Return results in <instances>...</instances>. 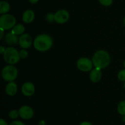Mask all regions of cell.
<instances>
[{"label": "cell", "mask_w": 125, "mask_h": 125, "mask_svg": "<svg viewBox=\"0 0 125 125\" xmlns=\"http://www.w3.org/2000/svg\"><path fill=\"white\" fill-rule=\"evenodd\" d=\"M34 18H35V13H34V11L30 9L24 11L23 16H22V20H23V22L27 23V24L32 22Z\"/></svg>", "instance_id": "13"}, {"label": "cell", "mask_w": 125, "mask_h": 125, "mask_svg": "<svg viewBox=\"0 0 125 125\" xmlns=\"http://www.w3.org/2000/svg\"><path fill=\"white\" fill-rule=\"evenodd\" d=\"M19 53L20 58L22 59L26 58H27V56H28V52L25 50V49H22L21 50H20V51Z\"/></svg>", "instance_id": "21"}, {"label": "cell", "mask_w": 125, "mask_h": 125, "mask_svg": "<svg viewBox=\"0 0 125 125\" xmlns=\"http://www.w3.org/2000/svg\"><path fill=\"white\" fill-rule=\"evenodd\" d=\"M4 40L9 45H13L17 44L19 42V38H18V36L10 31L7 33V34L5 36Z\"/></svg>", "instance_id": "12"}, {"label": "cell", "mask_w": 125, "mask_h": 125, "mask_svg": "<svg viewBox=\"0 0 125 125\" xmlns=\"http://www.w3.org/2000/svg\"><path fill=\"white\" fill-rule=\"evenodd\" d=\"M20 116L24 120L31 119L34 116V110L28 105H23L18 110Z\"/></svg>", "instance_id": "8"}, {"label": "cell", "mask_w": 125, "mask_h": 125, "mask_svg": "<svg viewBox=\"0 0 125 125\" xmlns=\"http://www.w3.org/2000/svg\"><path fill=\"white\" fill-rule=\"evenodd\" d=\"M18 43L21 47L23 49H26L30 47L32 43V40L31 37L28 34H23L20 37Z\"/></svg>", "instance_id": "9"}, {"label": "cell", "mask_w": 125, "mask_h": 125, "mask_svg": "<svg viewBox=\"0 0 125 125\" xmlns=\"http://www.w3.org/2000/svg\"><path fill=\"white\" fill-rule=\"evenodd\" d=\"M124 87H125V84H124Z\"/></svg>", "instance_id": "32"}, {"label": "cell", "mask_w": 125, "mask_h": 125, "mask_svg": "<svg viewBox=\"0 0 125 125\" xmlns=\"http://www.w3.org/2000/svg\"><path fill=\"white\" fill-rule=\"evenodd\" d=\"M5 90H6L7 95L12 96L17 93V90H18V87H17V84L15 82H10L6 85Z\"/></svg>", "instance_id": "14"}, {"label": "cell", "mask_w": 125, "mask_h": 125, "mask_svg": "<svg viewBox=\"0 0 125 125\" xmlns=\"http://www.w3.org/2000/svg\"><path fill=\"white\" fill-rule=\"evenodd\" d=\"M79 125H92V124L89 121H83Z\"/></svg>", "instance_id": "26"}, {"label": "cell", "mask_w": 125, "mask_h": 125, "mask_svg": "<svg viewBox=\"0 0 125 125\" xmlns=\"http://www.w3.org/2000/svg\"><path fill=\"white\" fill-rule=\"evenodd\" d=\"M5 51H6V49H5V48L3 46L0 47V54L1 55H3Z\"/></svg>", "instance_id": "25"}, {"label": "cell", "mask_w": 125, "mask_h": 125, "mask_svg": "<svg viewBox=\"0 0 125 125\" xmlns=\"http://www.w3.org/2000/svg\"><path fill=\"white\" fill-rule=\"evenodd\" d=\"M21 92L26 96H31L35 93V87L31 82H26L21 87Z\"/></svg>", "instance_id": "10"}, {"label": "cell", "mask_w": 125, "mask_h": 125, "mask_svg": "<svg viewBox=\"0 0 125 125\" xmlns=\"http://www.w3.org/2000/svg\"><path fill=\"white\" fill-rule=\"evenodd\" d=\"M77 67L78 69L80 70L83 72H89V71L92 70L93 67V62L87 58L83 57L81 58L77 61Z\"/></svg>", "instance_id": "6"}, {"label": "cell", "mask_w": 125, "mask_h": 125, "mask_svg": "<svg viewBox=\"0 0 125 125\" xmlns=\"http://www.w3.org/2000/svg\"><path fill=\"white\" fill-rule=\"evenodd\" d=\"M124 67H125V62H124Z\"/></svg>", "instance_id": "31"}, {"label": "cell", "mask_w": 125, "mask_h": 125, "mask_svg": "<svg viewBox=\"0 0 125 125\" xmlns=\"http://www.w3.org/2000/svg\"><path fill=\"white\" fill-rule=\"evenodd\" d=\"M122 120H123V121L125 122V115H123V118H122Z\"/></svg>", "instance_id": "29"}, {"label": "cell", "mask_w": 125, "mask_h": 125, "mask_svg": "<svg viewBox=\"0 0 125 125\" xmlns=\"http://www.w3.org/2000/svg\"><path fill=\"white\" fill-rule=\"evenodd\" d=\"M90 80L94 83L99 82L102 77V72L100 69L96 68L93 69L90 73Z\"/></svg>", "instance_id": "11"}, {"label": "cell", "mask_w": 125, "mask_h": 125, "mask_svg": "<svg viewBox=\"0 0 125 125\" xmlns=\"http://www.w3.org/2000/svg\"><path fill=\"white\" fill-rule=\"evenodd\" d=\"M18 70L13 65H7L2 70V77L7 82H13L17 78Z\"/></svg>", "instance_id": "4"}, {"label": "cell", "mask_w": 125, "mask_h": 125, "mask_svg": "<svg viewBox=\"0 0 125 125\" xmlns=\"http://www.w3.org/2000/svg\"><path fill=\"white\" fill-rule=\"evenodd\" d=\"M101 4L104 6H109L113 2V0H98Z\"/></svg>", "instance_id": "20"}, {"label": "cell", "mask_w": 125, "mask_h": 125, "mask_svg": "<svg viewBox=\"0 0 125 125\" xmlns=\"http://www.w3.org/2000/svg\"><path fill=\"white\" fill-rule=\"evenodd\" d=\"M10 6L7 1H2L0 2V13L2 15L6 14L9 11Z\"/></svg>", "instance_id": "16"}, {"label": "cell", "mask_w": 125, "mask_h": 125, "mask_svg": "<svg viewBox=\"0 0 125 125\" xmlns=\"http://www.w3.org/2000/svg\"><path fill=\"white\" fill-rule=\"evenodd\" d=\"M117 77L120 81H125V69L121 70L118 73Z\"/></svg>", "instance_id": "19"}, {"label": "cell", "mask_w": 125, "mask_h": 125, "mask_svg": "<svg viewBox=\"0 0 125 125\" xmlns=\"http://www.w3.org/2000/svg\"><path fill=\"white\" fill-rule=\"evenodd\" d=\"M0 29H1V37H0V39H2L3 38V36H4V29L2 28H0Z\"/></svg>", "instance_id": "27"}, {"label": "cell", "mask_w": 125, "mask_h": 125, "mask_svg": "<svg viewBox=\"0 0 125 125\" xmlns=\"http://www.w3.org/2000/svg\"><path fill=\"white\" fill-rule=\"evenodd\" d=\"M3 57L5 61L10 65L18 63L21 58L18 50L12 47L6 49V51L3 54Z\"/></svg>", "instance_id": "3"}, {"label": "cell", "mask_w": 125, "mask_h": 125, "mask_svg": "<svg viewBox=\"0 0 125 125\" xmlns=\"http://www.w3.org/2000/svg\"><path fill=\"white\" fill-rule=\"evenodd\" d=\"M9 125H25L24 123L22 121H19V120H15V121H12Z\"/></svg>", "instance_id": "23"}, {"label": "cell", "mask_w": 125, "mask_h": 125, "mask_svg": "<svg viewBox=\"0 0 125 125\" xmlns=\"http://www.w3.org/2000/svg\"><path fill=\"white\" fill-rule=\"evenodd\" d=\"M0 125H8L7 123L4 119H0Z\"/></svg>", "instance_id": "24"}, {"label": "cell", "mask_w": 125, "mask_h": 125, "mask_svg": "<svg viewBox=\"0 0 125 125\" xmlns=\"http://www.w3.org/2000/svg\"><path fill=\"white\" fill-rule=\"evenodd\" d=\"M16 18L10 14H3L0 17V28L4 30L12 29L16 25Z\"/></svg>", "instance_id": "5"}, {"label": "cell", "mask_w": 125, "mask_h": 125, "mask_svg": "<svg viewBox=\"0 0 125 125\" xmlns=\"http://www.w3.org/2000/svg\"><path fill=\"white\" fill-rule=\"evenodd\" d=\"M20 116L19 112L17 110H12L9 113V116L12 120H15Z\"/></svg>", "instance_id": "18"}, {"label": "cell", "mask_w": 125, "mask_h": 125, "mask_svg": "<svg viewBox=\"0 0 125 125\" xmlns=\"http://www.w3.org/2000/svg\"><path fill=\"white\" fill-rule=\"evenodd\" d=\"M25 31V28L22 24H17L13 27L11 30V32L16 35H22Z\"/></svg>", "instance_id": "15"}, {"label": "cell", "mask_w": 125, "mask_h": 125, "mask_svg": "<svg viewBox=\"0 0 125 125\" xmlns=\"http://www.w3.org/2000/svg\"><path fill=\"white\" fill-rule=\"evenodd\" d=\"M70 13L65 9H61L54 13V20L59 24L66 23L69 20Z\"/></svg>", "instance_id": "7"}, {"label": "cell", "mask_w": 125, "mask_h": 125, "mask_svg": "<svg viewBox=\"0 0 125 125\" xmlns=\"http://www.w3.org/2000/svg\"><path fill=\"white\" fill-rule=\"evenodd\" d=\"M93 64L96 68H106L109 66L111 61V58L108 53L105 50H98L94 55L92 60Z\"/></svg>", "instance_id": "1"}, {"label": "cell", "mask_w": 125, "mask_h": 125, "mask_svg": "<svg viewBox=\"0 0 125 125\" xmlns=\"http://www.w3.org/2000/svg\"><path fill=\"white\" fill-rule=\"evenodd\" d=\"M39 1V0H29V1L31 4H35V3H37V2Z\"/></svg>", "instance_id": "28"}, {"label": "cell", "mask_w": 125, "mask_h": 125, "mask_svg": "<svg viewBox=\"0 0 125 125\" xmlns=\"http://www.w3.org/2000/svg\"><path fill=\"white\" fill-rule=\"evenodd\" d=\"M117 110L119 114L122 115H125V100L120 102L117 107Z\"/></svg>", "instance_id": "17"}, {"label": "cell", "mask_w": 125, "mask_h": 125, "mask_svg": "<svg viewBox=\"0 0 125 125\" xmlns=\"http://www.w3.org/2000/svg\"><path fill=\"white\" fill-rule=\"evenodd\" d=\"M123 23H124V25L125 26V17L124 18V20H123Z\"/></svg>", "instance_id": "30"}, {"label": "cell", "mask_w": 125, "mask_h": 125, "mask_svg": "<svg viewBox=\"0 0 125 125\" xmlns=\"http://www.w3.org/2000/svg\"><path fill=\"white\" fill-rule=\"evenodd\" d=\"M54 20V15L52 13H48L46 15V20L48 22H51Z\"/></svg>", "instance_id": "22"}, {"label": "cell", "mask_w": 125, "mask_h": 125, "mask_svg": "<svg viewBox=\"0 0 125 125\" xmlns=\"http://www.w3.org/2000/svg\"><path fill=\"white\" fill-rule=\"evenodd\" d=\"M34 47L39 51H46L52 46L53 40L51 37L48 34H43L37 36L34 40Z\"/></svg>", "instance_id": "2"}]
</instances>
